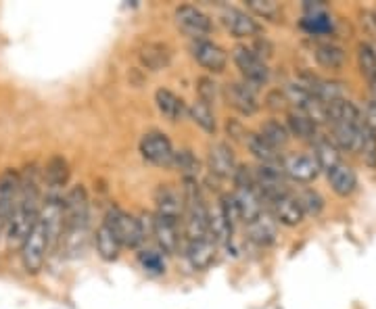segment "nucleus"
<instances>
[{
    "mask_svg": "<svg viewBox=\"0 0 376 309\" xmlns=\"http://www.w3.org/2000/svg\"><path fill=\"white\" fill-rule=\"evenodd\" d=\"M90 226V203L84 186H74L63 196V234L61 245L70 257L84 253Z\"/></svg>",
    "mask_w": 376,
    "mask_h": 309,
    "instance_id": "nucleus-2",
    "label": "nucleus"
},
{
    "mask_svg": "<svg viewBox=\"0 0 376 309\" xmlns=\"http://www.w3.org/2000/svg\"><path fill=\"white\" fill-rule=\"evenodd\" d=\"M172 167H178V172L182 174L184 182L187 180H194L197 182V176L201 172V163L194 154L190 151H178L176 157H174V165Z\"/></svg>",
    "mask_w": 376,
    "mask_h": 309,
    "instance_id": "nucleus-34",
    "label": "nucleus"
},
{
    "mask_svg": "<svg viewBox=\"0 0 376 309\" xmlns=\"http://www.w3.org/2000/svg\"><path fill=\"white\" fill-rule=\"evenodd\" d=\"M232 232H234V226H232L230 220L226 218L224 209H222V203H218L214 209H209V234L216 238V242H218V247H220V245H228V242H230Z\"/></svg>",
    "mask_w": 376,
    "mask_h": 309,
    "instance_id": "nucleus-29",
    "label": "nucleus"
},
{
    "mask_svg": "<svg viewBox=\"0 0 376 309\" xmlns=\"http://www.w3.org/2000/svg\"><path fill=\"white\" fill-rule=\"evenodd\" d=\"M360 154L368 167H376V132L364 125L362 121V140H360Z\"/></svg>",
    "mask_w": 376,
    "mask_h": 309,
    "instance_id": "nucleus-35",
    "label": "nucleus"
},
{
    "mask_svg": "<svg viewBox=\"0 0 376 309\" xmlns=\"http://www.w3.org/2000/svg\"><path fill=\"white\" fill-rule=\"evenodd\" d=\"M155 105H157L159 113L165 117L167 121H180L182 116H184V103H182V99L176 96L167 88H159L155 92Z\"/></svg>",
    "mask_w": 376,
    "mask_h": 309,
    "instance_id": "nucleus-26",
    "label": "nucleus"
},
{
    "mask_svg": "<svg viewBox=\"0 0 376 309\" xmlns=\"http://www.w3.org/2000/svg\"><path fill=\"white\" fill-rule=\"evenodd\" d=\"M258 134L262 136L263 140H265L272 149H276V151H280L282 147H287V145H289V138H291L287 125H282V123L276 121V119H267L265 123H262V128H260Z\"/></svg>",
    "mask_w": 376,
    "mask_h": 309,
    "instance_id": "nucleus-31",
    "label": "nucleus"
},
{
    "mask_svg": "<svg viewBox=\"0 0 376 309\" xmlns=\"http://www.w3.org/2000/svg\"><path fill=\"white\" fill-rule=\"evenodd\" d=\"M301 28L311 36H324L333 32V19L326 13L324 4H311L305 2V17L301 21Z\"/></svg>",
    "mask_w": 376,
    "mask_h": 309,
    "instance_id": "nucleus-20",
    "label": "nucleus"
},
{
    "mask_svg": "<svg viewBox=\"0 0 376 309\" xmlns=\"http://www.w3.org/2000/svg\"><path fill=\"white\" fill-rule=\"evenodd\" d=\"M155 207H157L155 215L180 222L182 220V211H184V198L174 186L159 184V189L155 191Z\"/></svg>",
    "mask_w": 376,
    "mask_h": 309,
    "instance_id": "nucleus-16",
    "label": "nucleus"
},
{
    "mask_svg": "<svg viewBox=\"0 0 376 309\" xmlns=\"http://www.w3.org/2000/svg\"><path fill=\"white\" fill-rule=\"evenodd\" d=\"M153 236L165 253H178L180 249V222L153 215Z\"/></svg>",
    "mask_w": 376,
    "mask_h": 309,
    "instance_id": "nucleus-17",
    "label": "nucleus"
},
{
    "mask_svg": "<svg viewBox=\"0 0 376 309\" xmlns=\"http://www.w3.org/2000/svg\"><path fill=\"white\" fill-rule=\"evenodd\" d=\"M199 86V101H203L205 105H216V101H218V84L211 79V77H199V82H197Z\"/></svg>",
    "mask_w": 376,
    "mask_h": 309,
    "instance_id": "nucleus-38",
    "label": "nucleus"
},
{
    "mask_svg": "<svg viewBox=\"0 0 376 309\" xmlns=\"http://www.w3.org/2000/svg\"><path fill=\"white\" fill-rule=\"evenodd\" d=\"M362 121H364V125H368L370 130L376 132V101L368 103V107H366L364 116H362Z\"/></svg>",
    "mask_w": 376,
    "mask_h": 309,
    "instance_id": "nucleus-41",
    "label": "nucleus"
},
{
    "mask_svg": "<svg viewBox=\"0 0 376 309\" xmlns=\"http://www.w3.org/2000/svg\"><path fill=\"white\" fill-rule=\"evenodd\" d=\"M188 116L190 119L207 134H216L218 130V123H216V116H214V109L209 105H205L203 101H194L190 107H188Z\"/></svg>",
    "mask_w": 376,
    "mask_h": 309,
    "instance_id": "nucleus-32",
    "label": "nucleus"
},
{
    "mask_svg": "<svg viewBox=\"0 0 376 309\" xmlns=\"http://www.w3.org/2000/svg\"><path fill=\"white\" fill-rule=\"evenodd\" d=\"M138 262L149 274H163L165 271V262H163L161 253H157V251H143L138 255Z\"/></svg>",
    "mask_w": 376,
    "mask_h": 309,
    "instance_id": "nucleus-39",
    "label": "nucleus"
},
{
    "mask_svg": "<svg viewBox=\"0 0 376 309\" xmlns=\"http://www.w3.org/2000/svg\"><path fill=\"white\" fill-rule=\"evenodd\" d=\"M70 182V165L61 154H55L48 159L44 167V184L50 194H59V191Z\"/></svg>",
    "mask_w": 376,
    "mask_h": 309,
    "instance_id": "nucleus-22",
    "label": "nucleus"
},
{
    "mask_svg": "<svg viewBox=\"0 0 376 309\" xmlns=\"http://www.w3.org/2000/svg\"><path fill=\"white\" fill-rule=\"evenodd\" d=\"M328 182H331L335 194H338V196H349V194L355 191V186H358V176H355V172L349 165L338 163L337 167L328 174Z\"/></svg>",
    "mask_w": 376,
    "mask_h": 309,
    "instance_id": "nucleus-28",
    "label": "nucleus"
},
{
    "mask_svg": "<svg viewBox=\"0 0 376 309\" xmlns=\"http://www.w3.org/2000/svg\"><path fill=\"white\" fill-rule=\"evenodd\" d=\"M314 57H316V61H318L324 69H333V72L343 69V65H345V61H347L345 50H343L341 46H337V44H333V42H320V44H316Z\"/></svg>",
    "mask_w": 376,
    "mask_h": 309,
    "instance_id": "nucleus-27",
    "label": "nucleus"
},
{
    "mask_svg": "<svg viewBox=\"0 0 376 309\" xmlns=\"http://www.w3.org/2000/svg\"><path fill=\"white\" fill-rule=\"evenodd\" d=\"M216 253H218V242L211 234L201 240L187 242V257L194 270H207L214 264Z\"/></svg>",
    "mask_w": 376,
    "mask_h": 309,
    "instance_id": "nucleus-19",
    "label": "nucleus"
},
{
    "mask_svg": "<svg viewBox=\"0 0 376 309\" xmlns=\"http://www.w3.org/2000/svg\"><path fill=\"white\" fill-rule=\"evenodd\" d=\"M105 220L111 224V228L117 234L121 247H128V249H136L143 245V240L147 238V232H145V224L143 220H136L134 215L121 211L119 207H111L105 215Z\"/></svg>",
    "mask_w": 376,
    "mask_h": 309,
    "instance_id": "nucleus-5",
    "label": "nucleus"
},
{
    "mask_svg": "<svg viewBox=\"0 0 376 309\" xmlns=\"http://www.w3.org/2000/svg\"><path fill=\"white\" fill-rule=\"evenodd\" d=\"M184 236L187 242L192 240H201L205 236H209V207L205 203V196L201 193L199 184L194 180L184 182Z\"/></svg>",
    "mask_w": 376,
    "mask_h": 309,
    "instance_id": "nucleus-3",
    "label": "nucleus"
},
{
    "mask_svg": "<svg viewBox=\"0 0 376 309\" xmlns=\"http://www.w3.org/2000/svg\"><path fill=\"white\" fill-rule=\"evenodd\" d=\"M287 130L291 136H297L301 140H314L318 136V125L297 109L287 113Z\"/></svg>",
    "mask_w": 376,
    "mask_h": 309,
    "instance_id": "nucleus-30",
    "label": "nucleus"
},
{
    "mask_svg": "<svg viewBox=\"0 0 376 309\" xmlns=\"http://www.w3.org/2000/svg\"><path fill=\"white\" fill-rule=\"evenodd\" d=\"M243 142H245V147L249 149V153L253 154V157H255L260 163H263V165H278V163L282 161L280 154H278V151L272 149L258 132H245Z\"/></svg>",
    "mask_w": 376,
    "mask_h": 309,
    "instance_id": "nucleus-25",
    "label": "nucleus"
},
{
    "mask_svg": "<svg viewBox=\"0 0 376 309\" xmlns=\"http://www.w3.org/2000/svg\"><path fill=\"white\" fill-rule=\"evenodd\" d=\"M40 207H42V203H40V174H38L36 165H28L19 174V191H17V198H15L13 215H11L9 226L4 230L9 247H21L28 232L36 224Z\"/></svg>",
    "mask_w": 376,
    "mask_h": 309,
    "instance_id": "nucleus-1",
    "label": "nucleus"
},
{
    "mask_svg": "<svg viewBox=\"0 0 376 309\" xmlns=\"http://www.w3.org/2000/svg\"><path fill=\"white\" fill-rule=\"evenodd\" d=\"M232 59L243 76V82L249 84L251 88H260L270 79V69L263 63V59L249 46H236L232 50Z\"/></svg>",
    "mask_w": 376,
    "mask_h": 309,
    "instance_id": "nucleus-6",
    "label": "nucleus"
},
{
    "mask_svg": "<svg viewBox=\"0 0 376 309\" xmlns=\"http://www.w3.org/2000/svg\"><path fill=\"white\" fill-rule=\"evenodd\" d=\"M94 242H96V251L99 255L105 259V262H113L119 257V251H121V242L117 238V234L111 228V224L107 220L101 222L96 236H94Z\"/></svg>",
    "mask_w": 376,
    "mask_h": 309,
    "instance_id": "nucleus-24",
    "label": "nucleus"
},
{
    "mask_svg": "<svg viewBox=\"0 0 376 309\" xmlns=\"http://www.w3.org/2000/svg\"><path fill=\"white\" fill-rule=\"evenodd\" d=\"M267 211L274 215L278 224H284V226H299L303 222V211H301L297 194H293L291 191L267 201Z\"/></svg>",
    "mask_w": 376,
    "mask_h": 309,
    "instance_id": "nucleus-13",
    "label": "nucleus"
},
{
    "mask_svg": "<svg viewBox=\"0 0 376 309\" xmlns=\"http://www.w3.org/2000/svg\"><path fill=\"white\" fill-rule=\"evenodd\" d=\"M247 230L253 242L270 247L278 240V222L274 220V215L265 209L258 220H253L251 224H247Z\"/></svg>",
    "mask_w": 376,
    "mask_h": 309,
    "instance_id": "nucleus-21",
    "label": "nucleus"
},
{
    "mask_svg": "<svg viewBox=\"0 0 376 309\" xmlns=\"http://www.w3.org/2000/svg\"><path fill=\"white\" fill-rule=\"evenodd\" d=\"M249 11H253L258 17L270 19V21H278L282 17V9L278 2L274 0H247Z\"/></svg>",
    "mask_w": 376,
    "mask_h": 309,
    "instance_id": "nucleus-36",
    "label": "nucleus"
},
{
    "mask_svg": "<svg viewBox=\"0 0 376 309\" xmlns=\"http://www.w3.org/2000/svg\"><path fill=\"white\" fill-rule=\"evenodd\" d=\"M232 198L238 209V218L245 224H251L265 211V203H263L262 194L255 191V186H236Z\"/></svg>",
    "mask_w": 376,
    "mask_h": 309,
    "instance_id": "nucleus-15",
    "label": "nucleus"
},
{
    "mask_svg": "<svg viewBox=\"0 0 376 309\" xmlns=\"http://www.w3.org/2000/svg\"><path fill=\"white\" fill-rule=\"evenodd\" d=\"M190 55L203 69H207L211 74H222L226 69V63H228V55H226L224 48L216 42H209V40H192Z\"/></svg>",
    "mask_w": 376,
    "mask_h": 309,
    "instance_id": "nucleus-9",
    "label": "nucleus"
},
{
    "mask_svg": "<svg viewBox=\"0 0 376 309\" xmlns=\"http://www.w3.org/2000/svg\"><path fill=\"white\" fill-rule=\"evenodd\" d=\"M224 99L226 105L232 107L240 116H255L258 109H260L255 88H251L245 82H230V84H226Z\"/></svg>",
    "mask_w": 376,
    "mask_h": 309,
    "instance_id": "nucleus-11",
    "label": "nucleus"
},
{
    "mask_svg": "<svg viewBox=\"0 0 376 309\" xmlns=\"http://www.w3.org/2000/svg\"><path fill=\"white\" fill-rule=\"evenodd\" d=\"M140 63L150 69V72H161L170 65L172 61V52H170V46L167 44H161V42H147L140 52Z\"/></svg>",
    "mask_w": 376,
    "mask_h": 309,
    "instance_id": "nucleus-23",
    "label": "nucleus"
},
{
    "mask_svg": "<svg viewBox=\"0 0 376 309\" xmlns=\"http://www.w3.org/2000/svg\"><path fill=\"white\" fill-rule=\"evenodd\" d=\"M280 167H282L284 176H289L291 180L301 182V184L314 182L320 174V165H318L316 157L307 153H295L284 157L280 161Z\"/></svg>",
    "mask_w": 376,
    "mask_h": 309,
    "instance_id": "nucleus-12",
    "label": "nucleus"
},
{
    "mask_svg": "<svg viewBox=\"0 0 376 309\" xmlns=\"http://www.w3.org/2000/svg\"><path fill=\"white\" fill-rule=\"evenodd\" d=\"M174 21L178 30L190 40H205V36H209L211 32V19L192 4L178 6L174 13Z\"/></svg>",
    "mask_w": 376,
    "mask_h": 309,
    "instance_id": "nucleus-7",
    "label": "nucleus"
},
{
    "mask_svg": "<svg viewBox=\"0 0 376 309\" xmlns=\"http://www.w3.org/2000/svg\"><path fill=\"white\" fill-rule=\"evenodd\" d=\"M207 163H209L211 174H216L218 178H234V172L238 167L234 159V151L226 142H214L209 147Z\"/></svg>",
    "mask_w": 376,
    "mask_h": 309,
    "instance_id": "nucleus-18",
    "label": "nucleus"
},
{
    "mask_svg": "<svg viewBox=\"0 0 376 309\" xmlns=\"http://www.w3.org/2000/svg\"><path fill=\"white\" fill-rule=\"evenodd\" d=\"M220 19H222V26L226 28V32L232 38H255L258 34H262V26L251 15H247L245 11H240L236 6L222 9Z\"/></svg>",
    "mask_w": 376,
    "mask_h": 309,
    "instance_id": "nucleus-10",
    "label": "nucleus"
},
{
    "mask_svg": "<svg viewBox=\"0 0 376 309\" xmlns=\"http://www.w3.org/2000/svg\"><path fill=\"white\" fill-rule=\"evenodd\" d=\"M297 201H299L303 215L316 218L324 209V198H322V194L318 193V191H303L301 194H297Z\"/></svg>",
    "mask_w": 376,
    "mask_h": 309,
    "instance_id": "nucleus-37",
    "label": "nucleus"
},
{
    "mask_svg": "<svg viewBox=\"0 0 376 309\" xmlns=\"http://www.w3.org/2000/svg\"><path fill=\"white\" fill-rule=\"evenodd\" d=\"M265 103H267V109H272V111H287L289 113V99L280 90H272L265 96Z\"/></svg>",
    "mask_w": 376,
    "mask_h": 309,
    "instance_id": "nucleus-40",
    "label": "nucleus"
},
{
    "mask_svg": "<svg viewBox=\"0 0 376 309\" xmlns=\"http://www.w3.org/2000/svg\"><path fill=\"white\" fill-rule=\"evenodd\" d=\"M19 255H21V266L28 274H38L44 268L48 253L52 251V242L50 236L44 228V224L40 222V218L36 220V224L32 226V230L28 232L26 240L19 247Z\"/></svg>",
    "mask_w": 376,
    "mask_h": 309,
    "instance_id": "nucleus-4",
    "label": "nucleus"
},
{
    "mask_svg": "<svg viewBox=\"0 0 376 309\" xmlns=\"http://www.w3.org/2000/svg\"><path fill=\"white\" fill-rule=\"evenodd\" d=\"M17 191H19V172L4 169L0 174V234H4L13 215Z\"/></svg>",
    "mask_w": 376,
    "mask_h": 309,
    "instance_id": "nucleus-14",
    "label": "nucleus"
},
{
    "mask_svg": "<svg viewBox=\"0 0 376 309\" xmlns=\"http://www.w3.org/2000/svg\"><path fill=\"white\" fill-rule=\"evenodd\" d=\"M314 157H316L320 169L326 172V176L337 167L338 163H343V161H341V153L337 151V147H335L331 140H324V138L316 140V153H314Z\"/></svg>",
    "mask_w": 376,
    "mask_h": 309,
    "instance_id": "nucleus-33",
    "label": "nucleus"
},
{
    "mask_svg": "<svg viewBox=\"0 0 376 309\" xmlns=\"http://www.w3.org/2000/svg\"><path fill=\"white\" fill-rule=\"evenodd\" d=\"M140 154L145 161L157 167H172L176 151L172 147V140L163 132H149L140 140Z\"/></svg>",
    "mask_w": 376,
    "mask_h": 309,
    "instance_id": "nucleus-8",
    "label": "nucleus"
}]
</instances>
